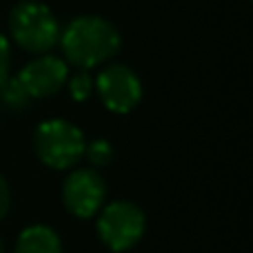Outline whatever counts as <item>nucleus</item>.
I'll use <instances>...</instances> for the list:
<instances>
[{
  "label": "nucleus",
  "mask_w": 253,
  "mask_h": 253,
  "mask_svg": "<svg viewBox=\"0 0 253 253\" xmlns=\"http://www.w3.org/2000/svg\"><path fill=\"white\" fill-rule=\"evenodd\" d=\"M83 158H87L91 167H107L114 160V147L107 140H93V142L84 144Z\"/></svg>",
  "instance_id": "obj_10"
},
{
  "label": "nucleus",
  "mask_w": 253,
  "mask_h": 253,
  "mask_svg": "<svg viewBox=\"0 0 253 253\" xmlns=\"http://www.w3.org/2000/svg\"><path fill=\"white\" fill-rule=\"evenodd\" d=\"M84 135L67 120H44L36 126L34 151L49 169H71L84 153Z\"/></svg>",
  "instance_id": "obj_3"
},
{
  "label": "nucleus",
  "mask_w": 253,
  "mask_h": 253,
  "mask_svg": "<svg viewBox=\"0 0 253 253\" xmlns=\"http://www.w3.org/2000/svg\"><path fill=\"white\" fill-rule=\"evenodd\" d=\"M0 100L9 107L11 111H20V109H27L31 102V96L27 93V89L22 87L20 78H7L0 87Z\"/></svg>",
  "instance_id": "obj_9"
},
{
  "label": "nucleus",
  "mask_w": 253,
  "mask_h": 253,
  "mask_svg": "<svg viewBox=\"0 0 253 253\" xmlns=\"http://www.w3.org/2000/svg\"><path fill=\"white\" fill-rule=\"evenodd\" d=\"M9 202H11V193H9V184L7 180L0 175V220L7 215L9 211Z\"/></svg>",
  "instance_id": "obj_13"
},
{
  "label": "nucleus",
  "mask_w": 253,
  "mask_h": 253,
  "mask_svg": "<svg viewBox=\"0 0 253 253\" xmlns=\"http://www.w3.org/2000/svg\"><path fill=\"white\" fill-rule=\"evenodd\" d=\"M67 83H69V93L76 102H84L93 91V78L87 74V69H83V71H78V74H74L71 78H67Z\"/></svg>",
  "instance_id": "obj_11"
},
{
  "label": "nucleus",
  "mask_w": 253,
  "mask_h": 253,
  "mask_svg": "<svg viewBox=\"0 0 253 253\" xmlns=\"http://www.w3.org/2000/svg\"><path fill=\"white\" fill-rule=\"evenodd\" d=\"M120 34L100 16H80L60 34V47L67 62L78 69H93L120 51Z\"/></svg>",
  "instance_id": "obj_1"
},
{
  "label": "nucleus",
  "mask_w": 253,
  "mask_h": 253,
  "mask_svg": "<svg viewBox=\"0 0 253 253\" xmlns=\"http://www.w3.org/2000/svg\"><path fill=\"white\" fill-rule=\"evenodd\" d=\"M96 91L109 111L129 114L142 98V84L126 65H107L96 78Z\"/></svg>",
  "instance_id": "obj_6"
},
{
  "label": "nucleus",
  "mask_w": 253,
  "mask_h": 253,
  "mask_svg": "<svg viewBox=\"0 0 253 253\" xmlns=\"http://www.w3.org/2000/svg\"><path fill=\"white\" fill-rule=\"evenodd\" d=\"M147 218L135 202L116 200L102 209L98 218V236L107 249L123 253L133 249L144 236Z\"/></svg>",
  "instance_id": "obj_4"
},
{
  "label": "nucleus",
  "mask_w": 253,
  "mask_h": 253,
  "mask_svg": "<svg viewBox=\"0 0 253 253\" xmlns=\"http://www.w3.org/2000/svg\"><path fill=\"white\" fill-rule=\"evenodd\" d=\"M9 31L18 47L29 53H47L60 40V25L53 11L42 2L22 0L11 9Z\"/></svg>",
  "instance_id": "obj_2"
},
{
  "label": "nucleus",
  "mask_w": 253,
  "mask_h": 253,
  "mask_svg": "<svg viewBox=\"0 0 253 253\" xmlns=\"http://www.w3.org/2000/svg\"><path fill=\"white\" fill-rule=\"evenodd\" d=\"M18 78L31 96V100L34 98H49L65 87L67 78H69V67L62 58L40 53V58L25 65Z\"/></svg>",
  "instance_id": "obj_7"
},
{
  "label": "nucleus",
  "mask_w": 253,
  "mask_h": 253,
  "mask_svg": "<svg viewBox=\"0 0 253 253\" xmlns=\"http://www.w3.org/2000/svg\"><path fill=\"white\" fill-rule=\"evenodd\" d=\"M0 253H2V245H0Z\"/></svg>",
  "instance_id": "obj_14"
},
{
  "label": "nucleus",
  "mask_w": 253,
  "mask_h": 253,
  "mask_svg": "<svg viewBox=\"0 0 253 253\" xmlns=\"http://www.w3.org/2000/svg\"><path fill=\"white\" fill-rule=\"evenodd\" d=\"M13 253H62V242L51 227L31 224L18 236Z\"/></svg>",
  "instance_id": "obj_8"
},
{
  "label": "nucleus",
  "mask_w": 253,
  "mask_h": 253,
  "mask_svg": "<svg viewBox=\"0 0 253 253\" xmlns=\"http://www.w3.org/2000/svg\"><path fill=\"white\" fill-rule=\"evenodd\" d=\"M107 198L105 178L96 169H76L62 184V202L71 215L80 220L93 218Z\"/></svg>",
  "instance_id": "obj_5"
},
{
  "label": "nucleus",
  "mask_w": 253,
  "mask_h": 253,
  "mask_svg": "<svg viewBox=\"0 0 253 253\" xmlns=\"http://www.w3.org/2000/svg\"><path fill=\"white\" fill-rule=\"evenodd\" d=\"M9 67H11V49H9V40L0 34V87L9 78Z\"/></svg>",
  "instance_id": "obj_12"
}]
</instances>
